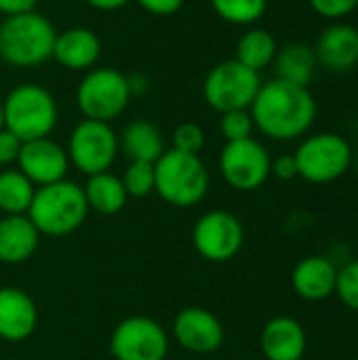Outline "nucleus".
<instances>
[{
    "label": "nucleus",
    "instance_id": "2f4dec72",
    "mask_svg": "<svg viewBox=\"0 0 358 360\" xmlns=\"http://www.w3.org/2000/svg\"><path fill=\"white\" fill-rule=\"evenodd\" d=\"M21 146H23V141L17 135H13L8 129H2L0 131V165L4 167V165L17 162Z\"/></svg>",
    "mask_w": 358,
    "mask_h": 360
},
{
    "label": "nucleus",
    "instance_id": "b1692460",
    "mask_svg": "<svg viewBox=\"0 0 358 360\" xmlns=\"http://www.w3.org/2000/svg\"><path fill=\"white\" fill-rule=\"evenodd\" d=\"M276 53H279L276 38L264 27H251L238 38L234 59L253 72H262L270 63H274Z\"/></svg>",
    "mask_w": 358,
    "mask_h": 360
},
{
    "label": "nucleus",
    "instance_id": "9b49d317",
    "mask_svg": "<svg viewBox=\"0 0 358 360\" xmlns=\"http://www.w3.org/2000/svg\"><path fill=\"white\" fill-rule=\"evenodd\" d=\"M192 243L203 259L224 264L234 259L243 249L245 228L236 215L215 209L198 217L192 230Z\"/></svg>",
    "mask_w": 358,
    "mask_h": 360
},
{
    "label": "nucleus",
    "instance_id": "6e6552de",
    "mask_svg": "<svg viewBox=\"0 0 358 360\" xmlns=\"http://www.w3.org/2000/svg\"><path fill=\"white\" fill-rule=\"evenodd\" d=\"M131 101V89L124 74L112 68L89 70L76 89V103L84 118L110 122L120 116Z\"/></svg>",
    "mask_w": 358,
    "mask_h": 360
},
{
    "label": "nucleus",
    "instance_id": "f3484780",
    "mask_svg": "<svg viewBox=\"0 0 358 360\" xmlns=\"http://www.w3.org/2000/svg\"><path fill=\"white\" fill-rule=\"evenodd\" d=\"M38 325V310L30 293L17 287H0V340L23 342Z\"/></svg>",
    "mask_w": 358,
    "mask_h": 360
},
{
    "label": "nucleus",
    "instance_id": "f704fd0d",
    "mask_svg": "<svg viewBox=\"0 0 358 360\" xmlns=\"http://www.w3.org/2000/svg\"><path fill=\"white\" fill-rule=\"evenodd\" d=\"M38 0H0V13L2 15H19L34 11Z\"/></svg>",
    "mask_w": 358,
    "mask_h": 360
},
{
    "label": "nucleus",
    "instance_id": "4be33fe9",
    "mask_svg": "<svg viewBox=\"0 0 358 360\" xmlns=\"http://www.w3.org/2000/svg\"><path fill=\"white\" fill-rule=\"evenodd\" d=\"M317 65L319 63H317L314 49L304 42H291L283 49H279V53L274 57L276 78L300 84V86H310Z\"/></svg>",
    "mask_w": 358,
    "mask_h": 360
},
{
    "label": "nucleus",
    "instance_id": "58836bf2",
    "mask_svg": "<svg viewBox=\"0 0 358 360\" xmlns=\"http://www.w3.org/2000/svg\"><path fill=\"white\" fill-rule=\"evenodd\" d=\"M4 129V110H2V103H0V131Z\"/></svg>",
    "mask_w": 358,
    "mask_h": 360
},
{
    "label": "nucleus",
    "instance_id": "423d86ee",
    "mask_svg": "<svg viewBox=\"0 0 358 360\" xmlns=\"http://www.w3.org/2000/svg\"><path fill=\"white\" fill-rule=\"evenodd\" d=\"M354 148L350 141L331 131L308 135L295 150L298 175L314 186H327L342 179L352 169Z\"/></svg>",
    "mask_w": 358,
    "mask_h": 360
},
{
    "label": "nucleus",
    "instance_id": "dca6fc26",
    "mask_svg": "<svg viewBox=\"0 0 358 360\" xmlns=\"http://www.w3.org/2000/svg\"><path fill=\"white\" fill-rule=\"evenodd\" d=\"M260 346L266 360H302L308 348V335L298 319L274 316L264 325Z\"/></svg>",
    "mask_w": 358,
    "mask_h": 360
},
{
    "label": "nucleus",
    "instance_id": "393cba45",
    "mask_svg": "<svg viewBox=\"0 0 358 360\" xmlns=\"http://www.w3.org/2000/svg\"><path fill=\"white\" fill-rule=\"evenodd\" d=\"M34 194L36 186L19 169L0 173V211L4 215H27Z\"/></svg>",
    "mask_w": 358,
    "mask_h": 360
},
{
    "label": "nucleus",
    "instance_id": "2eb2a0df",
    "mask_svg": "<svg viewBox=\"0 0 358 360\" xmlns=\"http://www.w3.org/2000/svg\"><path fill=\"white\" fill-rule=\"evenodd\" d=\"M317 63L329 72H350L358 65V27L346 21H331L314 46Z\"/></svg>",
    "mask_w": 358,
    "mask_h": 360
},
{
    "label": "nucleus",
    "instance_id": "5701e85b",
    "mask_svg": "<svg viewBox=\"0 0 358 360\" xmlns=\"http://www.w3.org/2000/svg\"><path fill=\"white\" fill-rule=\"evenodd\" d=\"M82 190L87 196L89 211H95L99 215H116L124 209L129 200L122 179L112 175L110 171L89 175L87 186Z\"/></svg>",
    "mask_w": 358,
    "mask_h": 360
},
{
    "label": "nucleus",
    "instance_id": "cd10ccee",
    "mask_svg": "<svg viewBox=\"0 0 358 360\" xmlns=\"http://www.w3.org/2000/svg\"><path fill=\"white\" fill-rule=\"evenodd\" d=\"M253 118L249 110H232L224 112L219 118V131L226 137V141H241L253 137Z\"/></svg>",
    "mask_w": 358,
    "mask_h": 360
},
{
    "label": "nucleus",
    "instance_id": "473e14b6",
    "mask_svg": "<svg viewBox=\"0 0 358 360\" xmlns=\"http://www.w3.org/2000/svg\"><path fill=\"white\" fill-rule=\"evenodd\" d=\"M270 175H274L279 181H293L298 175V162L293 154H281L270 165Z\"/></svg>",
    "mask_w": 358,
    "mask_h": 360
},
{
    "label": "nucleus",
    "instance_id": "6ab92c4d",
    "mask_svg": "<svg viewBox=\"0 0 358 360\" xmlns=\"http://www.w3.org/2000/svg\"><path fill=\"white\" fill-rule=\"evenodd\" d=\"M338 266L325 255H308L291 272V287L306 302H325L335 293Z\"/></svg>",
    "mask_w": 358,
    "mask_h": 360
},
{
    "label": "nucleus",
    "instance_id": "f257e3e1",
    "mask_svg": "<svg viewBox=\"0 0 358 360\" xmlns=\"http://www.w3.org/2000/svg\"><path fill=\"white\" fill-rule=\"evenodd\" d=\"M255 129L274 141H293L304 137L317 120V99L308 86L281 78L262 82L251 108Z\"/></svg>",
    "mask_w": 358,
    "mask_h": 360
},
{
    "label": "nucleus",
    "instance_id": "412c9836",
    "mask_svg": "<svg viewBox=\"0 0 358 360\" xmlns=\"http://www.w3.org/2000/svg\"><path fill=\"white\" fill-rule=\"evenodd\" d=\"M118 146L131 162H156L165 154V137L154 122L133 120L124 127Z\"/></svg>",
    "mask_w": 358,
    "mask_h": 360
},
{
    "label": "nucleus",
    "instance_id": "c9c22d12",
    "mask_svg": "<svg viewBox=\"0 0 358 360\" xmlns=\"http://www.w3.org/2000/svg\"><path fill=\"white\" fill-rule=\"evenodd\" d=\"M84 2L89 6L97 8V11H116V8L124 6L127 2H131V0H84Z\"/></svg>",
    "mask_w": 358,
    "mask_h": 360
},
{
    "label": "nucleus",
    "instance_id": "1a4fd4ad",
    "mask_svg": "<svg viewBox=\"0 0 358 360\" xmlns=\"http://www.w3.org/2000/svg\"><path fill=\"white\" fill-rule=\"evenodd\" d=\"M70 162L84 175L106 173L118 154V137L110 122L89 120L78 122L68 141Z\"/></svg>",
    "mask_w": 358,
    "mask_h": 360
},
{
    "label": "nucleus",
    "instance_id": "c756f323",
    "mask_svg": "<svg viewBox=\"0 0 358 360\" xmlns=\"http://www.w3.org/2000/svg\"><path fill=\"white\" fill-rule=\"evenodd\" d=\"M205 148V131L196 122H181L173 131V150L184 154H200Z\"/></svg>",
    "mask_w": 358,
    "mask_h": 360
},
{
    "label": "nucleus",
    "instance_id": "4468645a",
    "mask_svg": "<svg viewBox=\"0 0 358 360\" xmlns=\"http://www.w3.org/2000/svg\"><path fill=\"white\" fill-rule=\"evenodd\" d=\"M19 171L34 184V186H49L55 181L65 179L70 158L68 152L53 141L51 137L25 141L21 146L19 158H17Z\"/></svg>",
    "mask_w": 358,
    "mask_h": 360
},
{
    "label": "nucleus",
    "instance_id": "c85d7f7f",
    "mask_svg": "<svg viewBox=\"0 0 358 360\" xmlns=\"http://www.w3.org/2000/svg\"><path fill=\"white\" fill-rule=\"evenodd\" d=\"M335 295L348 310L358 312V259H352L338 268Z\"/></svg>",
    "mask_w": 358,
    "mask_h": 360
},
{
    "label": "nucleus",
    "instance_id": "bb28decb",
    "mask_svg": "<svg viewBox=\"0 0 358 360\" xmlns=\"http://www.w3.org/2000/svg\"><path fill=\"white\" fill-rule=\"evenodd\" d=\"M122 186L129 198H146L154 192V165L131 162L122 175Z\"/></svg>",
    "mask_w": 358,
    "mask_h": 360
},
{
    "label": "nucleus",
    "instance_id": "f8f14e48",
    "mask_svg": "<svg viewBox=\"0 0 358 360\" xmlns=\"http://www.w3.org/2000/svg\"><path fill=\"white\" fill-rule=\"evenodd\" d=\"M110 352L116 360H165L169 352V335L154 319L129 316L116 325L110 340Z\"/></svg>",
    "mask_w": 358,
    "mask_h": 360
},
{
    "label": "nucleus",
    "instance_id": "ea45409f",
    "mask_svg": "<svg viewBox=\"0 0 358 360\" xmlns=\"http://www.w3.org/2000/svg\"><path fill=\"white\" fill-rule=\"evenodd\" d=\"M350 360H358V359H350Z\"/></svg>",
    "mask_w": 358,
    "mask_h": 360
},
{
    "label": "nucleus",
    "instance_id": "7ed1b4c3",
    "mask_svg": "<svg viewBox=\"0 0 358 360\" xmlns=\"http://www.w3.org/2000/svg\"><path fill=\"white\" fill-rule=\"evenodd\" d=\"M87 215L89 205L84 190L70 179L36 188V194L27 209L30 221L40 234L46 236H68L76 232L84 224Z\"/></svg>",
    "mask_w": 358,
    "mask_h": 360
},
{
    "label": "nucleus",
    "instance_id": "ddd939ff",
    "mask_svg": "<svg viewBox=\"0 0 358 360\" xmlns=\"http://www.w3.org/2000/svg\"><path fill=\"white\" fill-rule=\"evenodd\" d=\"M173 338L188 352L211 354L224 344V325L213 312L190 306L177 312L173 321Z\"/></svg>",
    "mask_w": 358,
    "mask_h": 360
},
{
    "label": "nucleus",
    "instance_id": "72a5a7b5",
    "mask_svg": "<svg viewBox=\"0 0 358 360\" xmlns=\"http://www.w3.org/2000/svg\"><path fill=\"white\" fill-rule=\"evenodd\" d=\"M137 4L150 13V15H156V17H169V15H175L184 0H137Z\"/></svg>",
    "mask_w": 358,
    "mask_h": 360
},
{
    "label": "nucleus",
    "instance_id": "a211bd4d",
    "mask_svg": "<svg viewBox=\"0 0 358 360\" xmlns=\"http://www.w3.org/2000/svg\"><path fill=\"white\" fill-rule=\"evenodd\" d=\"M101 40L89 27H70L57 32L53 44V59L72 72H89L99 61Z\"/></svg>",
    "mask_w": 358,
    "mask_h": 360
},
{
    "label": "nucleus",
    "instance_id": "aec40b11",
    "mask_svg": "<svg viewBox=\"0 0 358 360\" xmlns=\"http://www.w3.org/2000/svg\"><path fill=\"white\" fill-rule=\"evenodd\" d=\"M40 243V232L27 215H4L0 219V264L17 266L27 262Z\"/></svg>",
    "mask_w": 358,
    "mask_h": 360
},
{
    "label": "nucleus",
    "instance_id": "e433bc0d",
    "mask_svg": "<svg viewBox=\"0 0 358 360\" xmlns=\"http://www.w3.org/2000/svg\"><path fill=\"white\" fill-rule=\"evenodd\" d=\"M127 80H129V89H131V95H141V93H146V89H148V82H146V78L143 76H139V74H135V76H127Z\"/></svg>",
    "mask_w": 358,
    "mask_h": 360
},
{
    "label": "nucleus",
    "instance_id": "0eeeda50",
    "mask_svg": "<svg viewBox=\"0 0 358 360\" xmlns=\"http://www.w3.org/2000/svg\"><path fill=\"white\" fill-rule=\"evenodd\" d=\"M260 86V72L249 70L236 59H226L209 70L203 82V95L209 108L224 114L232 110H249Z\"/></svg>",
    "mask_w": 358,
    "mask_h": 360
},
{
    "label": "nucleus",
    "instance_id": "4c0bfd02",
    "mask_svg": "<svg viewBox=\"0 0 358 360\" xmlns=\"http://www.w3.org/2000/svg\"><path fill=\"white\" fill-rule=\"evenodd\" d=\"M352 169H354V173H357L358 177V148L354 150V154H352Z\"/></svg>",
    "mask_w": 358,
    "mask_h": 360
},
{
    "label": "nucleus",
    "instance_id": "9d476101",
    "mask_svg": "<svg viewBox=\"0 0 358 360\" xmlns=\"http://www.w3.org/2000/svg\"><path fill=\"white\" fill-rule=\"evenodd\" d=\"M272 158L253 137L226 141L219 154V171L226 184L238 192H253L270 179Z\"/></svg>",
    "mask_w": 358,
    "mask_h": 360
},
{
    "label": "nucleus",
    "instance_id": "f03ea898",
    "mask_svg": "<svg viewBox=\"0 0 358 360\" xmlns=\"http://www.w3.org/2000/svg\"><path fill=\"white\" fill-rule=\"evenodd\" d=\"M57 30L36 13L6 15L0 23V59L11 68H38L53 57Z\"/></svg>",
    "mask_w": 358,
    "mask_h": 360
},
{
    "label": "nucleus",
    "instance_id": "7c9ffc66",
    "mask_svg": "<svg viewBox=\"0 0 358 360\" xmlns=\"http://www.w3.org/2000/svg\"><path fill=\"white\" fill-rule=\"evenodd\" d=\"M312 11L329 21H344L358 8V0H308Z\"/></svg>",
    "mask_w": 358,
    "mask_h": 360
},
{
    "label": "nucleus",
    "instance_id": "20e7f679",
    "mask_svg": "<svg viewBox=\"0 0 358 360\" xmlns=\"http://www.w3.org/2000/svg\"><path fill=\"white\" fill-rule=\"evenodd\" d=\"M209 171L198 154L165 150L154 162V192L171 207H194L209 192Z\"/></svg>",
    "mask_w": 358,
    "mask_h": 360
},
{
    "label": "nucleus",
    "instance_id": "a878e982",
    "mask_svg": "<svg viewBox=\"0 0 358 360\" xmlns=\"http://www.w3.org/2000/svg\"><path fill=\"white\" fill-rule=\"evenodd\" d=\"M215 15L232 25H253L266 11L268 0H211Z\"/></svg>",
    "mask_w": 358,
    "mask_h": 360
},
{
    "label": "nucleus",
    "instance_id": "39448f33",
    "mask_svg": "<svg viewBox=\"0 0 358 360\" xmlns=\"http://www.w3.org/2000/svg\"><path fill=\"white\" fill-rule=\"evenodd\" d=\"M4 129L17 135L23 143L49 137L57 124V101L38 84H19L2 101Z\"/></svg>",
    "mask_w": 358,
    "mask_h": 360
}]
</instances>
